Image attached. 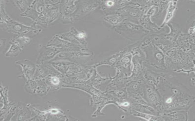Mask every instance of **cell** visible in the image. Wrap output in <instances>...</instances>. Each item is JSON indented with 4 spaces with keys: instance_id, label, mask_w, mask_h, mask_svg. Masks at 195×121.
<instances>
[{
    "instance_id": "cell-8",
    "label": "cell",
    "mask_w": 195,
    "mask_h": 121,
    "mask_svg": "<svg viewBox=\"0 0 195 121\" xmlns=\"http://www.w3.org/2000/svg\"><path fill=\"white\" fill-rule=\"evenodd\" d=\"M85 35L83 33H80L78 34V36L79 38H83Z\"/></svg>"
},
{
    "instance_id": "cell-3",
    "label": "cell",
    "mask_w": 195,
    "mask_h": 121,
    "mask_svg": "<svg viewBox=\"0 0 195 121\" xmlns=\"http://www.w3.org/2000/svg\"><path fill=\"white\" fill-rule=\"evenodd\" d=\"M9 47L5 54V56L15 57L18 55L23 49L13 38L9 41Z\"/></svg>"
},
{
    "instance_id": "cell-2",
    "label": "cell",
    "mask_w": 195,
    "mask_h": 121,
    "mask_svg": "<svg viewBox=\"0 0 195 121\" xmlns=\"http://www.w3.org/2000/svg\"><path fill=\"white\" fill-rule=\"evenodd\" d=\"M43 10L42 1L34 0L26 11L20 14V16L29 18L34 22L42 15Z\"/></svg>"
},
{
    "instance_id": "cell-4",
    "label": "cell",
    "mask_w": 195,
    "mask_h": 121,
    "mask_svg": "<svg viewBox=\"0 0 195 121\" xmlns=\"http://www.w3.org/2000/svg\"><path fill=\"white\" fill-rule=\"evenodd\" d=\"M35 35L31 31L29 34L28 33L26 34L19 35L13 38L23 49L24 47L28 46L30 44L32 38Z\"/></svg>"
},
{
    "instance_id": "cell-1",
    "label": "cell",
    "mask_w": 195,
    "mask_h": 121,
    "mask_svg": "<svg viewBox=\"0 0 195 121\" xmlns=\"http://www.w3.org/2000/svg\"><path fill=\"white\" fill-rule=\"evenodd\" d=\"M0 28L8 33L18 35L27 34L38 29L37 26L33 24L30 26L26 25L12 19Z\"/></svg>"
},
{
    "instance_id": "cell-9",
    "label": "cell",
    "mask_w": 195,
    "mask_h": 121,
    "mask_svg": "<svg viewBox=\"0 0 195 121\" xmlns=\"http://www.w3.org/2000/svg\"><path fill=\"white\" fill-rule=\"evenodd\" d=\"M113 4V3L112 2H108V5H112Z\"/></svg>"
},
{
    "instance_id": "cell-5",
    "label": "cell",
    "mask_w": 195,
    "mask_h": 121,
    "mask_svg": "<svg viewBox=\"0 0 195 121\" xmlns=\"http://www.w3.org/2000/svg\"><path fill=\"white\" fill-rule=\"evenodd\" d=\"M5 4V1H0V27L6 24L12 19L6 12Z\"/></svg>"
},
{
    "instance_id": "cell-6",
    "label": "cell",
    "mask_w": 195,
    "mask_h": 121,
    "mask_svg": "<svg viewBox=\"0 0 195 121\" xmlns=\"http://www.w3.org/2000/svg\"><path fill=\"white\" fill-rule=\"evenodd\" d=\"M32 0H13L12 3L19 11L20 13L24 12L30 6Z\"/></svg>"
},
{
    "instance_id": "cell-7",
    "label": "cell",
    "mask_w": 195,
    "mask_h": 121,
    "mask_svg": "<svg viewBox=\"0 0 195 121\" xmlns=\"http://www.w3.org/2000/svg\"><path fill=\"white\" fill-rule=\"evenodd\" d=\"M7 39L4 38H1L0 39V47H4L5 45Z\"/></svg>"
}]
</instances>
